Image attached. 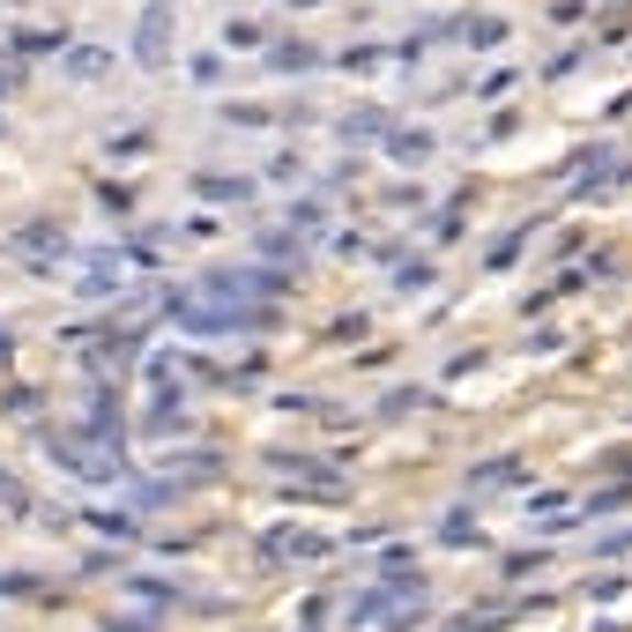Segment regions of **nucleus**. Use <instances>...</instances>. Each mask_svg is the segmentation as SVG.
<instances>
[{
  "instance_id": "obj_1",
  "label": "nucleus",
  "mask_w": 632,
  "mask_h": 632,
  "mask_svg": "<svg viewBox=\"0 0 632 632\" xmlns=\"http://www.w3.org/2000/svg\"><path fill=\"white\" fill-rule=\"evenodd\" d=\"M276 551H284V558H328V543L306 536V529H284V536H276Z\"/></svg>"
},
{
  "instance_id": "obj_2",
  "label": "nucleus",
  "mask_w": 632,
  "mask_h": 632,
  "mask_svg": "<svg viewBox=\"0 0 632 632\" xmlns=\"http://www.w3.org/2000/svg\"><path fill=\"white\" fill-rule=\"evenodd\" d=\"M379 610H387V588H365V596L350 602L343 618H350V625H365V618H379Z\"/></svg>"
},
{
  "instance_id": "obj_3",
  "label": "nucleus",
  "mask_w": 632,
  "mask_h": 632,
  "mask_svg": "<svg viewBox=\"0 0 632 632\" xmlns=\"http://www.w3.org/2000/svg\"><path fill=\"white\" fill-rule=\"evenodd\" d=\"M0 506H23V491H15V484H8V469H0Z\"/></svg>"
}]
</instances>
